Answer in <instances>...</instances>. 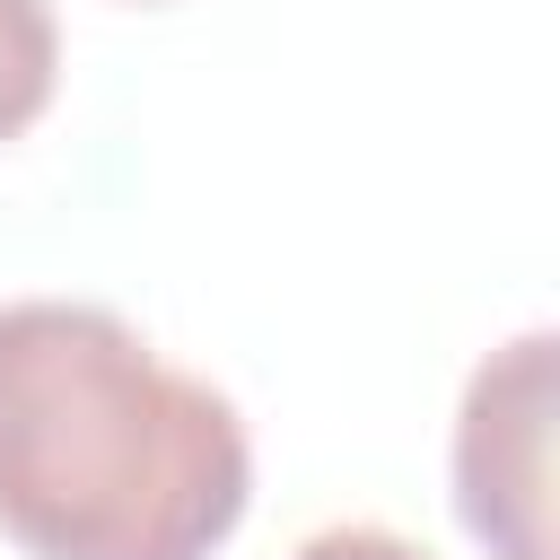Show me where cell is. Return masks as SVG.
I'll use <instances>...</instances> for the list:
<instances>
[{
	"label": "cell",
	"mask_w": 560,
	"mask_h": 560,
	"mask_svg": "<svg viewBox=\"0 0 560 560\" xmlns=\"http://www.w3.org/2000/svg\"><path fill=\"white\" fill-rule=\"evenodd\" d=\"M245 499L254 446L219 385L114 306H0V534L26 560H210Z\"/></svg>",
	"instance_id": "6da1fadb"
},
{
	"label": "cell",
	"mask_w": 560,
	"mask_h": 560,
	"mask_svg": "<svg viewBox=\"0 0 560 560\" xmlns=\"http://www.w3.org/2000/svg\"><path fill=\"white\" fill-rule=\"evenodd\" d=\"M455 516L490 560H551V332L490 350L455 411Z\"/></svg>",
	"instance_id": "7a4b0ae2"
},
{
	"label": "cell",
	"mask_w": 560,
	"mask_h": 560,
	"mask_svg": "<svg viewBox=\"0 0 560 560\" xmlns=\"http://www.w3.org/2000/svg\"><path fill=\"white\" fill-rule=\"evenodd\" d=\"M61 79V35L44 0H0V149L18 131H35V114L52 105Z\"/></svg>",
	"instance_id": "3957f363"
},
{
	"label": "cell",
	"mask_w": 560,
	"mask_h": 560,
	"mask_svg": "<svg viewBox=\"0 0 560 560\" xmlns=\"http://www.w3.org/2000/svg\"><path fill=\"white\" fill-rule=\"evenodd\" d=\"M289 560H429V551L402 542V534H385V525H324V534H306Z\"/></svg>",
	"instance_id": "277c9868"
},
{
	"label": "cell",
	"mask_w": 560,
	"mask_h": 560,
	"mask_svg": "<svg viewBox=\"0 0 560 560\" xmlns=\"http://www.w3.org/2000/svg\"><path fill=\"white\" fill-rule=\"evenodd\" d=\"M140 9H149V0H140Z\"/></svg>",
	"instance_id": "5b68a950"
}]
</instances>
